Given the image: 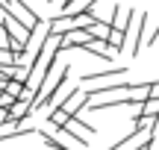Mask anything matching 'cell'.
Returning <instances> with one entry per match:
<instances>
[{
	"mask_svg": "<svg viewBox=\"0 0 159 150\" xmlns=\"http://www.w3.org/2000/svg\"><path fill=\"white\" fill-rule=\"evenodd\" d=\"M6 121H9V112H6V109H0V124H6Z\"/></svg>",
	"mask_w": 159,
	"mask_h": 150,
	"instance_id": "cell-20",
	"label": "cell"
},
{
	"mask_svg": "<svg viewBox=\"0 0 159 150\" xmlns=\"http://www.w3.org/2000/svg\"><path fill=\"white\" fill-rule=\"evenodd\" d=\"M80 50H85L89 56L100 59V62H115V50H112V47H106V41H100V38H94V41H89V44H83Z\"/></svg>",
	"mask_w": 159,
	"mask_h": 150,
	"instance_id": "cell-3",
	"label": "cell"
},
{
	"mask_svg": "<svg viewBox=\"0 0 159 150\" xmlns=\"http://www.w3.org/2000/svg\"><path fill=\"white\" fill-rule=\"evenodd\" d=\"M50 3H59V0H50Z\"/></svg>",
	"mask_w": 159,
	"mask_h": 150,
	"instance_id": "cell-21",
	"label": "cell"
},
{
	"mask_svg": "<svg viewBox=\"0 0 159 150\" xmlns=\"http://www.w3.org/2000/svg\"><path fill=\"white\" fill-rule=\"evenodd\" d=\"M6 6H9V12H12V15H15L21 24H24V27H30V29H33L35 24H39V18H41V15H35V12L30 9L24 0H6Z\"/></svg>",
	"mask_w": 159,
	"mask_h": 150,
	"instance_id": "cell-2",
	"label": "cell"
},
{
	"mask_svg": "<svg viewBox=\"0 0 159 150\" xmlns=\"http://www.w3.org/2000/svg\"><path fill=\"white\" fill-rule=\"evenodd\" d=\"M18 62V56L12 50H0V68H9V65H15Z\"/></svg>",
	"mask_w": 159,
	"mask_h": 150,
	"instance_id": "cell-15",
	"label": "cell"
},
{
	"mask_svg": "<svg viewBox=\"0 0 159 150\" xmlns=\"http://www.w3.org/2000/svg\"><path fill=\"white\" fill-rule=\"evenodd\" d=\"M106 47H112L115 53L124 50V29H109V35H106Z\"/></svg>",
	"mask_w": 159,
	"mask_h": 150,
	"instance_id": "cell-10",
	"label": "cell"
},
{
	"mask_svg": "<svg viewBox=\"0 0 159 150\" xmlns=\"http://www.w3.org/2000/svg\"><path fill=\"white\" fill-rule=\"evenodd\" d=\"M0 50H9V33H6L3 21H0Z\"/></svg>",
	"mask_w": 159,
	"mask_h": 150,
	"instance_id": "cell-16",
	"label": "cell"
},
{
	"mask_svg": "<svg viewBox=\"0 0 159 150\" xmlns=\"http://www.w3.org/2000/svg\"><path fill=\"white\" fill-rule=\"evenodd\" d=\"M33 133H35L33 127H24V124H15V121L0 124V141L3 139H24V135H33Z\"/></svg>",
	"mask_w": 159,
	"mask_h": 150,
	"instance_id": "cell-6",
	"label": "cell"
},
{
	"mask_svg": "<svg viewBox=\"0 0 159 150\" xmlns=\"http://www.w3.org/2000/svg\"><path fill=\"white\" fill-rule=\"evenodd\" d=\"M109 29H112V27H106V24H100V21H91V27H89V33L94 35V38H100V41H106V35H109Z\"/></svg>",
	"mask_w": 159,
	"mask_h": 150,
	"instance_id": "cell-14",
	"label": "cell"
},
{
	"mask_svg": "<svg viewBox=\"0 0 159 150\" xmlns=\"http://www.w3.org/2000/svg\"><path fill=\"white\" fill-rule=\"evenodd\" d=\"M144 18H148V12H133L130 24L124 29V50H130L133 56H139V50L144 44Z\"/></svg>",
	"mask_w": 159,
	"mask_h": 150,
	"instance_id": "cell-1",
	"label": "cell"
},
{
	"mask_svg": "<svg viewBox=\"0 0 159 150\" xmlns=\"http://www.w3.org/2000/svg\"><path fill=\"white\" fill-rule=\"evenodd\" d=\"M24 88H27V82H21V80H9L3 91H6V94H12L15 100H21V97H24Z\"/></svg>",
	"mask_w": 159,
	"mask_h": 150,
	"instance_id": "cell-12",
	"label": "cell"
},
{
	"mask_svg": "<svg viewBox=\"0 0 159 150\" xmlns=\"http://www.w3.org/2000/svg\"><path fill=\"white\" fill-rule=\"evenodd\" d=\"M150 97H159V80L150 82Z\"/></svg>",
	"mask_w": 159,
	"mask_h": 150,
	"instance_id": "cell-18",
	"label": "cell"
},
{
	"mask_svg": "<svg viewBox=\"0 0 159 150\" xmlns=\"http://www.w3.org/2000/svg\"><path fill=\"white\" fill-rule=\"evenodd\" d=\"M47 121L53 124V127H68V121H71V115L62 109V106H56V109H50V115H47Z\"/></svg>",
	"mask_w": 159,
	"mask_h": 150,
	"instance_id": "cell-9",
	"label": "cell"
},
{
	"mask_svg": "<svg viewBox=\"0 0 159 150\" xmlns=\"http://www.w3.org/2000/svg\"><path fill=\"white\" fill-rule=\"evenodd\" d=\"M148 141H150V133H136V130H133L130 135H124L118 144H112L109 150H139V147L148 144Z\"/></svg>",
	"mask_w": 159,
	"mask_h": 150,
	"instance_id": "cell-5",
	"label": "cell"
},
{
	"mask_svg": "<svg viewBox=\"0 0 159 150\" xmlns=\"http://www.w3.org/2000/svg\"><path fill=\"white\" fill-rule=\"evenodd\" d=\"M47 27H50L53 35H65L68 29H74L77 24H74V18H68V15H56V18H50V21H47Z\"/></svg>",
	"mask_w": 159,
	"mask_h": 150,
	"instance_id": "cell-8",
	"label": "cell"
},
{
	"mask_svg": "<svg viewBox=\"0 0 159 150\" xmlns=\"http://www.w3.org/2000/svg\"><path fill=\"white\" fill-rule=\"evenodd\" d=\"M127 68H109V71H100V74H85L83 77V86H94V82H118L124 80Z\"/></svg>",
	"mask_w": 159,
	"mask_h": 150,
	"instance_id": "cell-4",
	"label": "cell"
},
{
	"mask_svg": "<svg viewBox=\"0 0 159 150\" xmlns=\"http://www.w3.org/2000/svg\"><path fill=\"white\" fill-rule=\"evenodd\" d=\"M0 94H3V91H0Z\"/></svg>",
	"mask_w": 159,
	"mask_h": 150,
	"instance_id": "cell-22",
	"label": "cell"
},
{
	"mask_svg": "<svg viewBox=\"0 0 159 150\" xmlns=\"http://www.w3.org/2000/svg\"><path fill=\"white\" fill-rule=\"evenodd\" d=\"M12 103H15V97H12V94H6V91L0 94V109H9Z\"/></svg>",
	"mask_w": 159,
	"mask_h": 150,
	"instance_id": "cell-17",
	"label": "cell"
},
{
	"mask_svg": "<svg viewBox=\"0 0 159 150\" xmlns=\"http://www.w3.org/2000/svg\"><path fill=\"white\" fill-rule=\"evenodd\" d=\"M59 3H62V9H71V6H74L77 0H59Z\"/></svg>",
	"mask_w": 159,
	"mask_h": 150,
	"instance_id": "cell-19",
	"label": "cell"
},
{
	"mask_svg": "<svg viewBox=\"0 0 159 150\" xmlns=\"http://www.w3.org/2000/svg\"><path fill=\"white\" fill-rule=\"evenodd\" d=\"M9 121H15V124H24L30 115H33V103H27V100H15V103L9 106Z\"/></svg>",
	"mask_w": 159,
	"mask_h": 150,
	"instance_id": "cell-7",
	"label": "cell"
},
{
	"mask_svg": "<svg viewBox=\"0 0 159 150\" xmlns=\"http://www.w3.org/2000/svg\"><path fill=\"white\" fill-rule=\"evenodd\" d=\"M142 115H148V118H159V97H148V100H142Z\"/></svg>",
	"mask_w": 159,
	"mask_h": 150,
	"instance_id": "cell-11",
	"label": "cell"
},
{
	"mask_svg": "<svg viewBox=\"0 0 159 150\" xmlns=\"http://www.w3.org/2000/svg\"><path fill=\"white\" fill-rule=\"evenodd\" d=\"M41 139H44L47 150H74V147H68V144H65V141H59L53 133H41Z\"/></svg>",
	"mask_w": 159,
	"mask_h": 150,
	"instance_id": "cell-13",
	"label": "cell"
}]
</instances>
